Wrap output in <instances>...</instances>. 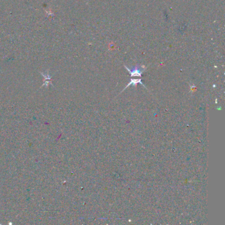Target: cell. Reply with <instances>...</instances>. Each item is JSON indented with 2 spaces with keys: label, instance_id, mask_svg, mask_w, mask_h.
Listing matches in <instances>:
<instances>
[{
  "label": "cell",
  "instance_id": "cell-1",
  "mask_svg": "<svg viewBox=\"0 0 225 225\" xmlns=\"http://www.w3.org/2000/svg\"><path fill=\"white\" fill-rule=\"evenodd\" d=\"M125 67L127 69V70L129 71V73L130 74L131 77H141L145 70L144 69H142L141 67L138 66V65L131 69H129L126 66Z\"/></svg>",
  "mask_w": 225,
  "mask_h": 225
},
{
  "label": "cell",
  "instance_id": "cell-2",
  "mask_svg": "<svg viewBox=\"0 0 225 225\" xmlns=\"http://www.w3.org/2000/svg\"><path fill=\"white\" fill-rule=\"evenodd\" d=\"M138 83L141 84V85H142L143 86H144V87H145V85H143V83H142L141 79H131L130 82L129 83H128V85L126 87V88H125V89H127V87H129V86H130V85L136 86V85H137V84H138Z\"/></svg>",
  "mask_w": 225,
  "mask_h": 225
}]
</instances>
